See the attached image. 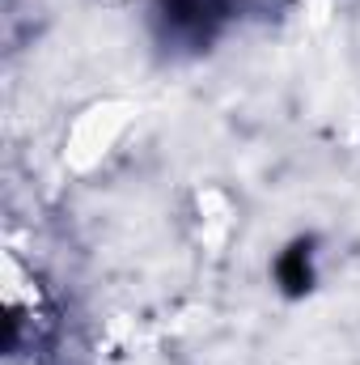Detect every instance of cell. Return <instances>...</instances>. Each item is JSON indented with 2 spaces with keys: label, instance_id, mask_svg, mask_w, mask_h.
Listing matches in <instances>:
<instances>
[{
  "label": "cell",
  "instance_id": "1",
  "mask_svg": "<svg viewBox=\"0 0 360 365\" xmlns=\"http://www.w3.org/2000/svg\"><path fill=\"white\" fill-rule=\"evenodd\" d=\"M157 17L166 38L182 47H208L216 30L229 21V0H162Z\"/></svg>",
  "mask_w": 360,
  "mask_h": 365
},
{
  "label": "cell",
  "instance_id": "2",
  "mask_svg": "<svg viewBox=\"0 0 360 365\" xmlns=\"http://www.w3.org/2000/svg\"><path fill=\"white\" fill-rule=\"evenodd\" d=\"M275 276H280V284H284V293H292V297H301L309 284H314V264H309V242H292L284 255H280V264H275Z\"/></svg>",
  "mask_w": 360,
  "mask_h": 365
}]
</instances>
